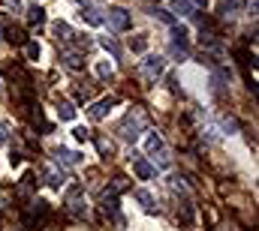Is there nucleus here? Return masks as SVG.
Returning <instances> with one entry per match:
<instances>
[{
	"mask_svg": "<svg viewBox=\"0 0 259 231\" xmlns=\"http://www.w3.org/2000/svg\"><path fill=\"white\" fill-rule=\"evenodd\" d=\"M142 126H145V117H142V111H130L127 117L118 123V135L124 141H136L142 135Z\"/></svg>",
	"mask_w": 259,
	"mask_h": 231,
	"instance_id": "f257e3e1",
	"label": "nucleus"
},
{
	"mask_svg": "<svg viewBox=\"0 0 259 231\" xmlns=\"http://www.w3.org/2000/svg\"><path fill=\"white\" fill-rule=\"evenodd\" d=\"M82 183H72L69 186V192H66V207L72 210V213H88V207L82 204Z\"/></svg>",
	"mask_w": 259,
	"mask_h": 231,
	"instance_id": "f03ea898",
	"label": "nucleus"
},
{
	"mask_svg": "<svg viewBox=\"0 0 259 231\" xmlns=\"http://www.w3.org/2000/svg\"><path fill=\"white\" fill-rule=\"evenodd\" d=\"M139 72L145 75L148 81L157 78V75L163 72V57H160V54H157V57H154V54H151V57H145V60H142V66H139Z\"/></svg>",
	"mask_w": 259,
	"mask_h": 231,
	"instance_id": "7ed1b4c3",
	"label": "nucleus"
},
{
	"mask_svg": "<svg viewBox=\"0 0 259 231\" xmlns=\"http://www.w3.org/2000/svg\"><path fill=\"white\" fill-rule=\"evenodd\" d=\"M115 105H118V96H105V99H100L94 108H88V117H91V120H103Z\"/></svg>",
	"mask_w": 259,
	"mask_h": 231,
	"instance_id": "20e7f679",
	"label": "nucleus"
},
{
	"mask_svg": "<svg viewBox=\"0 0 259 231\" xmlns=\"http://www.w3.org/2000/svg\"><path fill=\"white\" fill-rule=\"evenodd\" d=\"M108 27L112 30H127L130 27V12L115 6V9H108Z\"/></svg>",
	"mask_w": 259,
	"mask_h": 231,
	"instance_id": "39448f33",
	"label": "nucleus"
},
{
	"mask_svg": "<svg viewBox=\"0 0 259 231\" xmlns=\"http://www.w3.org/2000/svg\"><path fill=\"white\" fill-rule=\"evenodd\" d=\"M130 159H133V171H136V177H139V180H151V177H154V165L148 162L145 156H136V153H133Z\"/></svg>",
	"mask_w": 259,
	"mask_h": 231,
	"instance_id": "423d86ee",
	"label": "nucleus"
},
{
	"mask_svg": "<svg viewBox=\"0 0 259 231\" xmlns=\"http://www.w3.org/2000/svg\"><path fill=\"white\" fill-rule=\"evenodd\" d=\"M52 156H54L57 162H63V165H79V162H82V153L66 150V147H54V150H52Z\"/></svg>",
	"mask_w": 259,
	"mask_h": 231,
	"instance_id": "0eeeda50",
	"label": "nucleus"
},
{
	"mask_svg": "<svg viewBox=\"0 0 259 231\" xmlns=\"http://www.w3.org/2000/svg\"><path fill=\"white\" fill-rule=\"evenodd\" d=\"M79 15H82V18H85V21H88V24H94V27H97V24H103V21H105V18H103V15H100V9H94V6H91V3H88V0H82V12H79Z\"/></svg>",
	"mask_w": 259,
	"mask_h": 231,
	"instance_id": "6e6552de",
	"label": "nucleus"
},
{
	"mask_svg": "<svg viewBox=\"0 0 259 231\" xmlns=\"http://www.w3.org/2000/svg\"><path fill=\"white\" fill-rule=\"evenodd\" d=\"M145 150H148V156H157V153H163V138H160L157 132H151V135H148Z\"/></svg>",
	"mask_w": 259,
	"mask_h": 231,
	"instance_id": "1a4fd4ad",
	"label": "nucleus"
},
{
	"mask_svg": "<svg viewBox=\"0 0 259 231\" xmlns=\"http://www.w3.org/2000/svg\"><path fill=\"white\" fill-rule=\"evenodd\" d=\"M136 201H139V204H142L148 213H154V210H157V204H154V195H151V192H145V189H139V192H136Z\"/></svg>",
	"mask_w": 259,
	"mask_h": 231,
	"instance_id": "9d476101",
	"label": "nucleus"
},
{
	"mask_svg": "<svg viewBox=\"0 0 259 231\" xmlns=\"http://www.w3.org/2000/svg\"><path fill=\"white\" fill-rule=\"evenodd\" d=\"M63 180H66V174H63V171H54V168H49V171H46V183H49L52 189H60V186H63Z\"/></svg>",
	"mask_w": 259,
	"mask_h": 231,
	"instance_id": "9b49d317",
	"label": "nucleus"
},
{
	"mask_svg": "<svg viewBox=\"0 0 259 231\" xmlns=\"http://www.w3.org/2000/svg\"><path fill=\"white\" fill-rule=\"evenodd\" d=\"M52 33L57 36V39H72V27H69L66 21H54V24H52Z\"/></svg>",
	"mask_w": 259,
	"mask_h": 231,
	"instance_id": "f8f14e48",
	"label": "nucleus"
},
{
	"mask_svg": "<svg viewBox=\"0 0 259 231\" xmlns=\"http://www.w3.org/2000/svg\"><path fill=\"white\" fill-rule=\"evenodd\" d=\"M60 60H63V66H69V69H82V54H79V51H66Z\"/></svg>",
	"mask_w": 259,
	"mask_h": 231,
	"instance_id": "ddd939ff",
	"label": "nucleus"
},
{
	"mask_svg": "<svg viewBox=\"0 0 259 231\" xmlns=\"http://www.w3.org/2000/svg\"><path fill=\"white\" fill-rule=\"evenodd\" d=\"M27 21H30V24H43V21H46V9H43V6H30V9H27Z\"/></svg>",
	"mask_w": 259,
	"mask_h": 231,
	"instance_id": "4468645a",
	"label": "nucleus"
},
{
	"mask_svg": "<svg viewBox=\"0 0 259 231\" xmlns=\"http://www.w3.org/2000/svg\"><path fill=\"white\" fill-rule=\"evenodd\" d=\"M33 186H36V180H33L30 174H27V177H21V183H18V189H15V192H18V195H21V198H27V195H30V189H33Z\"/></svg>",
	"mask_w": 259,
	"mask_h": 231,
	"instance_id": "2eb2a0df",
	"label": "nucleus"
},
{
	"mask_svg": "<svg viewBox=\"0 0 259 231\" xmlns=\"http://www.w3.org/2000/svg\"><path fill=\"white\" fill-rule=\"evenodd\" d=\"M57 117L60 120H72L76 117V108H72L69 102H57Z\"/></svg>",
	"mask_w": 259,
	"mask_h": 231,
	"instance_id": "dca6fc26",
	"label": "nucleus"
},
{
	"mask_svg": "<svg viewBox=\"0 0 259 231\" xmlns=\"http://www.w3.org/2000/svg\"><path fill=\"white\" fill-rule=\"evenodd\" d=\"M172 9H175L178 15H193V3H190V0H175Z\"/></svg>",
	"mask_w": 259,
	"mask_h": 231,
	"instance_id": "f3484780",
	"label": "nucleus"
},
{
	"mask_svg": "<svg viewBox=\"0 0 259 231\" xmlns=\"http://www.w3.org/2000/svg\"><path fill=\"white\" fill-rule=\"evenodd\" d=\"M244 6V0H223V3H220V12L223 15H232L235 9H241Z\"/></svg>",
	"mask_w": 259,
	"mask_h": 231,
	"instance_id": "a211bd4d",
	"label": "nucleus"
},
{
	"mask_svg": "<svg viewBox=\"0 0 259 231\" xmlns=\"http://www.w3.org/2000/svg\"><path fill=\"white\" fill-rule=\"evenodd\" d=\"M130 48L142 54V51L148 48V36H145V33H139V36H133V39H130Z\"/></svg>",
	"mask_w": 259,
	"mask_h": 231,
	"instance_id": "6ab92c4d",
	"label": "nucleus"
},
{
	"mask_svg": "<svg viewBox=\"0 0 259 231\" xmlns=\"http://www.w3.org/2000/svg\"><path fill=\"white\" fill-rule=\"evenodd\" d=\"M100 42H103V48H105V51H112L115 57L121 54V45H118V42L112 39V36H103V39H100Z\"/></svg>",
	"mask_w": 259,
	"mask_h": 231,
	"instance_id": "aec40b11",
	"label": "nucleus"
},
{
	"mask_svg": "<svg viewBox=\"0 0 259 231\" xmlns=\"http://www.w3.org/2000/svg\"><path fill=\"white\" fill-rule=\"evenodd\" d=\"M97 147H100V153H103L105 159H108V156L115 153V144H112V141H105V138H97Z\"/></svg>",
	"mask_w": 259,
	"mask_h": 231,
	"instance_id": "412c9836",
	"label": "nucleus"
},
{
	"mask_svg": "<svg viewBox=\"0 0 259 231\" xmlns=\"http://www.w3.org/2000/svg\"><path fill=\"white\" fill-rule=\"evenodd\" d=\"M6 39H9V42H15V45H21V42H24V30L9 27V30H6Z\"/></svg>",
	"mask_w": 259,
	"mask_h": 231,
	"instance_id": "4be33fe9",
	"label": "nucleus"
},
{
	"mask_svg": "<svg viewBox=\"0 0 259 231\" xmlns=\"http://www.w3.org/2000/svg\"><path fill=\"white\" fill-rule=\"evenodd\" d=\"M97 75H100V78H108V75H112V63L100 60V63H97Z\"/></svg>",
	"mask_w": 259,
	"mask_h": 231,
	"instance_id": "5701e85b",
	"label": "nucleus"
},
{
	"mask_svg": "<svg viewBox=\"0 0 259 231\" xmlns=\"http://www.w3.org/2000/svg\"><path fill=\"white\" fill-rule=\"evenodd\" d=\"M40 51H43V48L36 45V42H27V57H30V60H40Z\"/></svg>",
	"mask_w": 259,
	"mask_h": 231,
	"instance_id": "b1692460",
	"label": "nucleus"
},
{
	"mask_svg": "<svg viewBox=\"0 0 259 231\" xmlns=\"http://www.w3.org/2000/svg\"><path fill=\"white\" fill-rule=\"evenodd\" d=\"M72 135H76V141H85V138H88L91 132H88L85 126H76V129H72Z\"/></svg>",
	"mask_w": 259,
	"mask_h": 231,
	"instance_id": "393cba45",
	"label": "nucleus"
},
{
	"mask_svg": "<svg viewBox=\"0 0 259 231\" xmlns=\"http://www.w3.org/2000/svg\"><path fill=\"white\" fill-rule=\"evenodd\" d=\"M154 15H157V18H160V21H166V24H175V18H172V15H169V12H166V9H157V12H154Z\"/></svg>",
	"mask_w": 259,
	"mask_h": 231,
	"instance_id": "a878e982",
	"label": "nucleus"
},
{
	"mask_svg": "<svg viewBox=\"0 0 259 231\" xmlns=\"http://www.w3.org/2000/svg\"><path fill=\"white\" fill-rule=\"evenodd\" d=\"M6 9H21V0H0Z\"/></svg>",
	"mask_w": 259,
	"mask_h": 231,
	"instance_id": "bb28decb",
	"label": "nucleus"
},
{
	"mask_svg": "<svg viewBox=\"0 0 259 231\" xmlns=\"http://www.w3.org/2000/svg\"><path fill=\"white\" fill-rule=\"evenodd\" d=\"M6 138H9V126L0 123V144H6Z\"/></svg>",
	"mask_w": 259,
	"mask_h": 231,
	"instance_id": "cd10ccee",
	"label": "nucleus"
},
{
	"mask_svg": "<svg viewBox=\"0 0 259 231\" xmlns=\"http://www.w3.org/2000/svg\"><path fill=\"white\" fill-rule=\"evenodd\" d=\"M193 3H196V6H205V3H208V0H193Z\"/></svg>",
	"mask_w": 259,
	"mask_h": 231,
	"instance_id": "c85d7f7f",
	"label": "nucleus"
},
{
	"mask_svg": "<svg viewBox=\"0 0 259 231\" xmlns=\"http://www.w3.org/2000/svg\"><path fill=\"white\" fill-rule=\"evenodd\" d=\"M0 39H3V36H0Z\"/></svg>",
	"mask_w": 259,
	"mask_h": 231,
	"instance_id": "c756f323",
	"label": "nucleus"
},
{
	"mask_svg": "<svg viewBox=\"0 0 259 231\" xmlns=\"http://www.w3.org/2000/svg\"><path fill=\"white\" fill-rule=\"evenodd\" d=\"M0 93H3V90H0Z\"/></svg>",
	"mask_w": 259,
	"mask_h": 231,
	"instance_id": "7c9ffc66",
	"label": "nucleus"
}]
</instances>
